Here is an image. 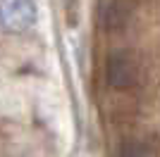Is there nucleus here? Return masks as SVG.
I'll use <instances>...</instances> for the list:
<instances>
[{
  "mask_svg": "<svg viewBox=\"0 0 160 157\" xmlns=\"http://www.w3.org/2000/svg\"><path fill=\"white\" fill-rule=\"evenodd\" d=\"M105 81L115 91H129L139 83V62L129 50H115L105 59Z\"/></svg>",
  "mask_w": 160,
  "mask_h": 157,
  "instance_id": "obj_1",
  "label": "nucleus"
},
{
  "mask_svg": "<svg viewBox=\"0 0 160 157\" xmlns=\"http://www.w3.org/2000/svg\"><path fill=\"white\" fill-rule=\"evenodd\" d=\"M38 19L33 0H0V29L7 33H27Z\"/></svg>",
  "mask_w": 160,
  "mask_h": 157,
  "instance_id": "obj_2",
  "label": "nucleus"
},
{
  "mask_svg": "<svg viewBox=\"0 0 160 157\" xmlns=\"http://www.w3.org/2000/svg\"><path fill=\"white\" fill-rule=\"evenodd\" d=\"M132 14H134L132 0H108L100 7V29L108 33H120L129 26Z\"/></svg>",
  "mask_w": 160,
  "mask_h": 157,
  "instance_id": "obj_3",
  "label": "nucleus"
},
{
  "mask_svg": "<svg viewBox=\"0 0 160 157\" xmlns=\"http://www.w3.org/2000/svg\"><path fill=\"white\" fill-rule=\"evenodd\" d=\"M117 157H151V150H148V145L139 138H127V140H122L120 145V155Z\"/></svg>",
  "mask_w": 160,
  "mask_h": 157,
  "instance_id": "obj_4",
  "label": "nucleus"
}]
</instances>
